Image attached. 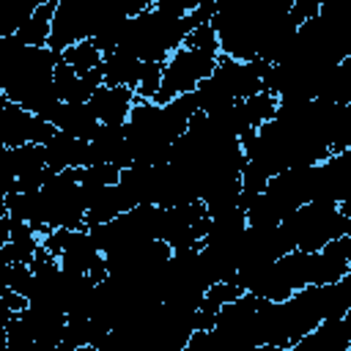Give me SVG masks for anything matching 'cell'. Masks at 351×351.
Masks as SVG:
<instances>
[{"label":"cell","instance_id":"603a6c76","mask_svg":"<svg viewBox=\"0 0 351 351\" xmlns=\"http://www.w3.org/2000/svg\"><path fill=\"white\" fill-rule=\"evenodd\" d=\"M348 351H351V348H348Z\"/></svg>","mask_w":351,"mask_h":351},{"label":"cell","instance_id":"d6986e66","mask_svg":"<svg viewBox=\"0 0 351 351\" xmlns=\"http://www.w3.org/2000/svg\"><path fill=\"white\" fill-rule=\"evenodd\" d=\"M241 293H244V291H241L239 285H233V282H217V285H211V288L206 291L200 310H206V313H214V315H217L225 304L236 302Z\"/></svg>","mask_w":351,"mask_h":351},{"label":"cell","instance_id":"7a4b0ae2","mask_svg":"<svg viewBox=\"0 0 351 351\" xmlns=\"http://www.w3.org/2000/svg\"><path fill=\"white\" fill-rule=\"evenodd\" d=\"M58 63L60 55L49 47H25L16 36H0V96L49 121L63 104L55 90Z\"/></svg>","mask_w":351,"mask_h":351},{"label":"cell","instance_id":"7c38bea8","mask_svg":"<svg viewBox=\"0 0 351 351\" xmlns=\"http://www.w3.org/2000/svg\"><path fill=\"white\" fill-rule=\"evenodd\" d=\"M49 123H55L58 132L77 140H90L101 126L90 104H74V101H63L49 118Z\"/></svg>","mask_w":351,"mask_h":351},{"label":"cell","instance_id":"30bf717a","mask_svg":"<svg viewBox=\"0 0 351 351\" xmlns=\"http://www.w3.org/2000/svg\"><path fill=\"white\" fill-rule=\"evenodd\" d=\"M134 101H137L134 90L115 88V85H101L88 104L93 107V112H96L101 126H126Z\"/></svg>","mask_w":351,"mask_h":351},{"label":"cell","instance_id":"44dd1931","mask_svg":"<svg viewBox=\"0 0 351 351\" xmlns=\"http://www.w3.org/2000/svg\"><path fill=\"white\" fill-rule=\"evenodd\" d=\"M162 71L165 63H143V74H140V85H137V99H148L154 101L159 88H162Z\"/></svg>","mask_w":351,"mask_h":351},{"label":"cell","instance_id":"9a60e30c","mask_svg":"<svg viewBox=\"0 0 351 351\" xmlns=\"http://www.w3.org/2000/svg\"><path fill=\"white\" fill-rule=\"evenodd\" d=\"M58 11V0H47L38 3L36 11L30 14V19L14 33L25 47H49V36H52V19Z\"/></svg>","mask_w":351,"mask_h":351},{"label":"cell","instance_id":"8992f818","mask_svg":"<svg viewBox=\"0 0 351 351\" xmlns=\"http://www.w3.org/2000/svg\"><path fill=\"white\" fill-rule=\"evenodd\" d=\"M219 55L214 52H203L195 47H181L176 49L167 60H165V71H162V88L156 93V104H167L173 99L189 96L195 93L217 69Z\"/></svg>","mask_w":351,"mask_h":351},{"label":"cell","instance_id":"5b68a950","mask_svg":"<svg viewBox=\"0 0 351 351\" xmlns=\"http://www.w3.org/2000/svg\"><path fill=\"white\" fill-rule=\"evenodd\" d=\"M280 228L291 250H302V252H318L329 241L351 236V219L343 214L337 203H329V200L304 203Z\"/></svg>","mask_w":351,"mask_h":351},{"label":"cell","instance_id":"ffe728a7","mask_svg":"<svg viewBox=\"0 0 351 351\" xmlns=\"http://www.w3.org/2000/svg\"><path fill=\"white\" fill-rule=\"evenodd\" d=\"M30 285H33V269L27 263L3 266V291H14V293H22L27 299Z\"/></svg>","mask_w":351,"mask_h":351},{"label":"cell","instance_id":"8fae6325","mask_svg":"<svg viewBox=\"0 0 351 351\" xmlns=\"http://www.w3.org/2000/svg\"><path fill=\"white\" fill-rule=\"evenodd\" d=\"M47 167L52 173H63V170H80L90 165V140H77L69 137L63 132H58L47 145Z\"/></svg>","mask_w":351,"mask_h":351},{"label":"cell","instance_id":"2e32d148","mask_svg":"<svg viewBox=\"0 0 351 351\" xmlns=\"http://www.w3.org/2000/svg\"><path fill=\"white\" fill-rule=\"evenodd\" d=\"M63 63H69L80 77H88V74L101 69L104 55L93 41H80V44H74L63 52Z\"/></svg>","mask_w":351,"mask_h":351},{"label":"cell","instance_id":"7402d4cb","mask_svg":"<svg viewBox=\"0 0 351 351\" xmlns=\"http://www.w3.org/2000/svg\"><path fill=\"white\" fill-rule=\"evenodd\" d=\"M343 280H346V282H348V285H351V258H348V274H346V277H343Z\"/></svg>","mask_w":351,"mask_h":351},{"label":"cell","instance_id":"52a82bcc","mask_svg":"<svg viewBox=\"0 0 351 351\" xmlns=\"http://www.w3.org/2000/svg\"><path fill=\"white\" fill-rule=\"evenodd\" d=\"M41 247L49 255H55L66 271L88 274L96 282L110 277L107 261H104L101 250L96 247V241L90 239L88 228H82V230H49L41 236Z\"/></svg>","mask_w":351,"mask_h":351},{"label":"cell","instance_id":"ba28073f","mask_svg":"<svg viewBox=\"0 0 351 351\" xmlns=\"http://www.w3.org/2000/svg\"><path fill=\"white\" fill-rule=\"evenodd\" d=\"M258 304H261L258 296L241 293L236 302L225 304L217 313V324H214V329H208L217 351H255V348H261L258 329H255Z\"/></svg>","mask_w":351,"mask_h":351},{"label":"cell","instance_id":"9c48e42d","mask_svg":"<svg viewBox=\"0 0 351 351\" xmlns=\"http://www.w3.org/2000/svg\"><path fill=\"white\" fill-rule=\"evenodd\" d=\"M55 134H58L55 123L33 112H25L19 104L0 96V145L3 148H19L27 143L47 145Z\"/></svg>","mask_w":351,"mask_h":351},{"label":"cell","instance_id":"3957f363","mask_svg":"<svg viewBox=\"0 0 351 351\" xmlns=\"http://www.w3.org/2000/svg\"><path fill=\"white\" fill-rule=\"evenodd\" d=\"M195 115H197V104L192 93L173 99L167 104L137 99L123 126L132 162L134 165H167L173 145L184 137Z\"/></svg>","mask_w":351,"mask_h":351},{"label":"cell","instance_id":"ac0fdd59","mask_svg":"<svg viewBox=\"0 0 351 351\" xmlns=\"http://www.w3.org/2000/svg\"><path fill=\"white\" fill-rule=\"evenodd\" d=\"M77 181L82 184L85 192H99L104 186H115L121 181V167L115 165H90L77 170Z\"/></svg>","mask_w":351,"mask_h":351},{"label":"cell","instance_id":"6da1fadb","mask_svg":"<svg viewBox=\"0 0 351 351\" xmlns=\"http://www.w3.org/2000/svg\"><path fill=\"white\" fill-rule=\"evenodd\" d=\"M351 310V285L346 280L310 285L282 302H263L255 313L261 346H293L324 321L343 318Z\"/></svg>","mask_w":351,"mask_h":351},{"label":"cell","instance_id":"5bb4252c","mask_svg":"<svg viewBox=\"0 0 351 351\" xmlns=\"http://www.w3.org/2000/svg\"><path fill=\"white\" fill-rule=\"evenodd\" d=\"M101 74H104V85L129 88V90L137 93L140 74H143V60L134 58V55H126V52H112V55H104Z\"/></svg>","mask_w":351,"mask_h":351},{"label":"cell","instance_id":"4fadbf2b","mask_svg":"<svg viewBox=\"0 0 351 351\" xmlns=\"http://www.w3.org/2000/svg\"><path fill=\"white\" fill-rule=\"evenodd\" d=\"M85 203H88V228L112 222L121 214H126L129 208H134L118 184L115 186H104L99 192H85Z\"/></svg>","mask_w":351,"mask_h":351},{"label":"cell","instance_id":"e0dca14e","mask_svg":"<svg viewBox=\"0 0 351 351\" xmlns=\"http://www.w3.org/2000/svg\"><path fill=\"white\" fill-rule=\"evenodd\" d=\"M321 99H326L332 104H340V107H348L351 104V58L340 60L329 71V80L324 85Z\"/></svg>","mask_w":351,"mask_h":351},{"label":"cell","instance_id":"277c9868","mask_svg":"<svg viewBox=\"0 0 351 351\" xmlns=\"http://www.w3.org/2000/svg\"><path fill=\"white\" fill-rule=\"evenodd\" d=\"M269 63L263 60H236L219 55L214 74L192 93L197 112H214L236 101H247L255 93H263V77Z\"/></svg>","mask_w":351,"mask_h":351}]
</instances>
